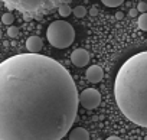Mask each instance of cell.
Masks as SVG:
<instances>
[{"label":"cell","mask_w":147,"mask_h":140,"mask_svg":"<svg viewBox=\"0 0 147 140\" xmlns=\"http://www.w3.org/2000/svg\"><path fill=\"white\" fill-rule=\"evenodd\" d=\"M78 104L77 85L58 61L19 53L0 64V140H61Z\"/></svg>","instance_id":"obj_1"},{"label":"cell","mask_w":147,"mask_h":140,"mask_svg":"<svg viewBox=\"0 0 147 140\" xmlns=\"http://www.w3.org/2000/svg\"><path fill=\"white\" fill-rule=\"evenodd\" d=\"M114 97L130 121L147 127V51L130 56L121 65L114 83Z\"/></svg>","instance_id":"obj_2"},{"label":"cell","mask_w":147,"mask_h":140,"mask_svg":"<svg viewBox=\"0 0 147 140\" xmlns=\"http://www.w3.org/2000/svg\"><path fill=\"white\" fill-rule=\"evenodd\" d=\"M10 9L23 13L26 18L40 19L43 15L53 12L69 0H2Z\"/></svg>","instance_id":"obj_3"},{"label":"cell","mask_w":147,"mask_h":140,"mask_svg":"<svg viewBox=\"0 0 147 140\" xmlns=\"http://www.w3.org/2000/svg\"><path fill=\"white\" fill-rule=\"evenodd\" d=\"M48 42L58 49H65L75 41V30L72 25L65 20H55L46 29Z\"/></svg>","instance_id":"obj_4"},{"label":"cell","mask_w":147,"mask_h":140,"mask_svg":"<svg viewBox=\"0 0 147 140\" xmlns=\"http://www.w3.org/2000/svg\"><path fill=\"white\" fill-rule=\"evenodd\" d=\"M78 98L80 104L87 110H94L101 103V94L94 88H85L84 91H81V94H78Z\"/></svg>","instance_id":"obj_5"},{"label":"cell","mask_w":147,"mask_h":140,"mask_svg":"<svg viewBox=\"0 0 147 140\" xmlns=\"http://www.w3.org/2000/svg\"><path fill=\"white\" fill-rule=\"evenodd\" d=\"M71 61H72V64L75 65V66L82 68V66L88 65V62H90V53H88V51H85L82 48H78V49H75V51L71 53Z\"/></svg>","instance_id":"obj_6"},{"label":"cell","mask_w":147,"mask_h":140,"mask_svg":"<svg viewBox=\"0 0 147 140\" xmlns=\"http://www.w3.org/2000/svg\"><path fill=\"white\" fill-rule=\"evenodd\" d=\"M85 78H87V81L91 83V84L100 83V81L104 78V71H102V68L98 66V65H91V66L87 69V72H85Z\"/></svg>","instance_id":"obj_7"},{"label":"cell","mask_w":147,"mask_h":140,"mask_svg":"<svg viewBox=\"0 0 147 140\" xmlns=\"http://www.w3.org/2000/svg\"><path fill=\"white\" fill-rule=\"evenodd\" d=\"M42 46H43V42L39 36H30L26 41V48H28L29 53H39Z\"/></svg>","instance_id":"obj_8"},{"label":"cell","mask_w":147,"mask_h":140,"mask_svg":"<svg viewBox=\"0 0 147 140\" xmlns=\"http://www.w3.org/2000/svg\"><path fill=\"white\" fill-rule=\"evenodd\" d=\"M69 140H90V134L82 127H75L69 131Z\"/></svg>","instance_id":"obj_9"},{"label":"cell","mask_w":147,"mask_h":140,"mask_svg":"<svg viewBox=\"0 0 147 140\" xmlns=\"http://www.w3.org/2000/svg\"><path fill=\"white\" fill-rule=\"evenodd\" d=\"M58 13H59L62 18H66V16H69V15L72 13V9H71V6H69L68 3H65V5H62V6L58 7Z\"/></svg>","instance_id":"obj_10"},{"label":"cell","mask_w":147,"mask_h":140,"mask_svg":"<svg viewBox=\"0 0 147 140\" xmlns=\"http://www.w3.org/2000/svg\"><path fill=\"white\" fill-rule=\"evenodd\" d=\"M137 25L141 30H147V12L146 13H141L138 16V20H137Z\"/></svg>","instance_id":"obj_11"},{"label":"cell","mask_w":147,"mask_h":140,"mask_svg":"<svg viewBox=\"0 0 147 140\" xmlns=\"http://www.w3.org/2000/svg\"><path fill=\"white\" fill-rule=\"evenodd\" d=\"M101 2L107 7H117V6H120V5L124 3V0H101Z\"/></svg>","instance_id":"obj_12"},{"label":"cell","mask_w":147,"mask_h":140,"mask_svg":"<svg viewBox=\"0 0 147 140\" xmlns=\"http://www.w3.org/2000/svg\"><path fill=\"white\" fill-rule=\"evenodd\" d=\"M2 22H3L5 25H7V26H12V23L15 22V16L7 12V13H5V15L2 16Z\"/></svg>","instance_id":"obj_13"},{"label":"cell","mask_w":147,"mask_h":140,"mask_svg":"<svg viewBox=\"0 0 147 140\" xmlns=\"http://www.w3.org/2000/svg\"><path fill=\"white\" fill-rule=\"evenodd\" d=\"M72 13L75 15L77 18H84L87 15V9L84 6H77L75 9H72Z\"/></svg>","instance_id":"obj_14"},{"label":"cell","mask_w":147,"mask_h":140,"mask_svg":"<svg viewBox=\"0 0 147 140\" xmlns=\"http://www.w3.org/2000/svg\"><path fill=\"white\" fill-rule=\"evenodd\" d=\"M7 35L10 36V38H18L19 36V29L16 28V26H9V29H7Z\"/></svg>","instance_id":"obj_15"},{"label":"cell","mask_w":147,"mask_h":140,"mask_svg":"<svg viewBox=\"0 0 147 140\" xmlns=\"http://www.w3.org/2000/svg\"><path fill=\"white\" fill-rule=\"evenodd\" d=\"M137 10H138L140 13H146V12H147V3L140 2V3L137 5Z\"/></svg>","instance_id":"obj_16"},{"label":"cell","mask_w":147,"mask_h":140,"mask_svg":"<svg viewBox=\"0 0 147 140\" xmlns=\"http://www.w3.org/2000/svg\"><path fill=\"white\" fill-rule=\"evenodd\" d=\"M137 15H138V10H137V9H130V10H128V16H130V18H136Z\"/></svg>","instance_id":"obj_17"},{"label":"cell","mask_w":147,"mask_h":140,"mask_svg":"<svg viewBox=\"0 0 147 140\" xmlns=\"http://www.w3.org/2000/svg\"><path fill=\"white\" fill-rule=\"evenodd\" d=\"M90 15H91V16H97V15H98V9H97L95 6H92V7L90 9Z\"/></svg>","instance_id":"obj_18"},{"label":"cell","mask_w":147,"mask_h":140,"mask_svg":"<svg viewBox=\"0 0 147 140\" xmlns=\"http://www.w3.org/2000/svg\"><path fill=\"white\" fill-rule=\"evenodd\" d=\"M123 18H124V13H123V12H117V13H115V19L121 20Z\"/></svg>","instance_id":"obj_19"},{"label":"cell","mask_w":147,"mask_h":140,"mask_svg":"<svg viewBox=\"0 0 147 140\" xmlns=\"http://www.w3.org/2000/svg\"><path fill=\"white\" fill-rule=\"evenodd\" d=\"M105 140H123V139H120V137H117V136H111V137H107Z\"/></svg>","instance_id":"obj_20"},{"label":"cell","mask_w":147,"mask_h":140,"mask_svg":"<svg viewBox=\"0 0 147 140\" xmlns=\"http://www.w3.org/2000/svg\"><path fill=\"white\" fill-rule=\"evenodd\" d=\"M2 5H3V2H2V0H0V7H2Z\"/></svg>","instance_id":"obj_21"},{"label":"cell","mask_w":147,"mask_h":140,"mask_svg":"<svg viewBox=\"0 0 147 140\" xmlns=\"http://www.w3.org/2000/svg\"><path fill=\"white\" fill-rule=\"evenodd\" d=\"M0 38H2V30H0Z\"/></svg>","instance_id":"obj_22"}]
</instances>
